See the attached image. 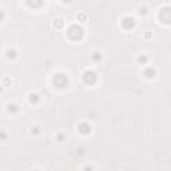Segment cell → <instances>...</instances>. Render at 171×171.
<instances>
[{"instance_id":"6da1fadb","label":"cell","mask_w":171,"mask_h":171,"mask_svg":"<svg viewBox=\"0 0 171 171\" xmlns=\"http://www.w3.org/2000/svg\"><path fill=\"white\" fill-rule=\"evenodd\" d=\"M51 82L56 90H66L70 86V78L66 72H56L52 76Z\"/></svg>"},{"instance_id":"7a4b0ae2","label":"cell","mask_w":171,"mask_h":171,"mask_svg":"<svg viewBox=\"0 0 171 171\" xmlns=\"http://www.w3.org/2000/svg\"><path fill=\"white\" fill-rule=\"evenodd\" d=\"M67 38L70 40H72V42H79V40L83 39V36H84V29H83V27L80 24H71L67 28Z\"/></svg>"},{"instance_id":"3957f363","label":"cell","mask_w":171,"mask_h":171,"mask_svg":"<svg viewBox=\"0 0 171 171\" xmlns=\"http://www.w3.org/2000/svg\"><path fill=\"white\" fill-rule=\"evenodd\" d=\"M82 80H83L84 84L92 86V84H95V83L98 82V74H96L95 71H92V70H87V71L83 72Z\"/></svg>"},{"instance_id":"277c9868","label":"cell","mask_w":171,"mask_h":171,"mask_svg":"<svg viewBox=\"0 0 171 171\" xmlns=\"http://www.w3.org/2000/svg\"><path fill=\"white\" fill-rule=\"evenodd\" d=\"M159 19H160V22H163L165 24H170V22H171V11H170V7H165V8L160 9V12H159Z\"/></svg>"},{"instance_id":"5b68a950","label":"cell","mask_w":171,"mask_h":171,"mask_svg":"<svg viewBox=\"0 0 171 171\" xmlns=\"http://www.w3.org/2000/svg\"><path fill=\"white\" fill-rule=\"evenodd\" d=\"M120 23H122V27H123V28H125V29H128V31H130V29H132L134 27L136 26L135 19H134L132 16H130V15L125 16V18L122 19V22H120Z\"/></svg>"},{"instance_id":"8992f818","label":"cell","mask_w":171,"mask_h":171,"mask_svg":"<svg viewBox=\"0 0 171 171\" xmlns=\"http://www.w3.org/2000/svg\"><path fill=\"white\" fill-rule=\"evenodd\" d=\"M78 131L82 134V135H88V134L92 131V128L87 122H82V123H79V126H78Z\"/></svg>"},{"instance_id":"52a82bcc","label":"cell","mask_w":171,"mask_h":171,"mask_svg":"<svg viewBox=\"0 0 171 171\" xmlns=\"http://www.w3.org/2000/svg\"><path fill=\"white\" fill-rule=\"evenodd\" d=\"M143 75H145L146 79H154L156 75V71L154 67H147V68L145 70V72H143Z\"/></svg>"},{"instance_id":"ba28073f","label":"cell","mask_w":171,"mask_h":171,"mask_svg":"<svg viewBox=\"0 0 171 171\" xmlns=\"http://www.w3.org/2000/svg\"><path fill=\"white\" fill-rule=\"evenodd\" d=\"M16 56H18V51H16L15 48H7L5 50V58L8 60L16 59Z\"/></svg>"},{"instance_id":"9c48e42d","label":"cell","mask_w":171,"mask_h":171,"mask_svg":"<svg viewBox=\"0 0 171 171\" xmlns=\"http://www.w3.org/2000/svg\"><path fill=\"white\" fill-rule=\"evenodd\" d=\"M7 111H8V114L15 115V114L19 112V106L16 104V103H8V106H7Z\"/></svg>"},{"instance_id":"30bf717a","label":"cell","mask_w":171,"mask_h":171,"mask_svg":"<svg viewBox=\"0 0 171 171\" xmlns=\"http://www.w3.org/2000/svg\"><path fill=\"white\" fill-rule=\"evenodd\" d=\"M28 100H29V103H32V104H38V103L40 102V95L36 92H31L28 95Z\"/></svg>"},{"instance_id":"8fae6325","label":"cell","mask_w":171,"mask_h":171,"mask_svg":"<svg viewBox=\"0 0 171 171\" xmlns=\"http://www.w3.org/2000/svg\"><path fill=\"white\" fill-rule=\"evenodd\" d=\"M102 59H103V56H102V53H100V52H94L92 55H91V60H92L94 63L102 62Z\"/></svg>"},{"instance_id":"7c38bea8","label":"cell","mask_w":171,"mask_h":171,"mask_svg":"<svg viewBox=\"0 0 171 171\" xmlns=\"http://www.w3.org/2000/svg\"><path fill=\"white\" fill-rule=\"evenodd\" d=\"M53 27H55V28H63V27H64V20L60 19V18L55 19L53 20Z\"/></svg>"},{"instance_id":"4fadbf2b","label":"cell","mask_w":171,"mask_h":171,"mask_svg":"<svg viewBox=\"0 0 171 171\" xmlns=\"http://www.w3.org/2000/svg\"><path fill=\"white\" fill-rule=\"evenodd\" d=\"M136 60H138L139 64H146V63L149 62V58H147L146 55H139V56H138V59H136Z\"/></svg>"},{"instance_id":"5bb4252c","label":"cell","mask_w":171,"mask_h":171,"mask_svg":"<svg viewBox=\"0 0 171 171\" xmlns=\"http://www.w3.org/2000/svg\"><path fill=\"white\" fill-rule=\"evenodd\" d=\"M31 134L32 135H40V134H42V128H40V126H33L31 128Z\"/></svg>"},{"instance_id":"9a60e30c","label":"cell","mask_w":171,"mask_h":171,"mask_svg":"<svg viewBox=\"0 0 171 171\" xmlns=\"http://www.w3.org/2000/svg\"><path fill=\"white\" fill-rule=\"evenodd\" d=\"M27 5H29V7H32V8H38V7H42V5H44V3L43 2H38V3H31V2H27Z\"/></svg>"},{"instance_id":"2e32d148","label":"cell","mask_w":171,"mask_h":171,"mask_svg":"<svg viewBox=\"0 0 171 171\" xmlns=\"http://www.w3.org/2000/svg\"><path fill=\"white\" fill-rule=\"evenodd\" d=\"M76 19H78V22H79V23H84L86 20H87V15H86V13H79L78 18H76Z\"/></svg>"},{"instance_id":"e0dca14e","label":"cell","mask_w":171,"mask_h":171,"mask_svg":"<svg viewBox=\"0 0 171 171\" xmlns=\"http://www.w3.org/2000/svg\"><path fill=\"white\" fill-rule=\"evenodd\" d=\"M7 138H8V134L5 131H0V140H5Z\"/></svg>"},{"instance_id":"ac0fdd59","label":"cell","mask_w":171,"mask_h":171,"mask_svg":"<svg viewBox=\"0 0 171 171\" xmlns=\"http://www.w3.org/2000/svg\"><path fill=\"white\" fill-rule=\"evenodd\" d=\"M56 138H58V142H63V140L66 139V135L63 132H60V134H58V136H56Z\"/></svg>"},{"instance_id":"d6986e66","label":"cell","mask_w":171,"mask_h":171,"mask_svg":"<svg viewBox=\"0 0 171 171\" xmlns=\"http://www.w3.org/2000/svg\"><path fill=\"white\" fill-rule=\"evenodd\" d=\"M9 83H11V79H9V78H4V79H3V83H2V86H8L9 84Z\"/></svg>"},{"instance_id":"ffe728a7","label":"cell","mask_w":171,"mask_h":171,"mask_svg":"<svg viewBox=\"0 0 171 171\" xmlns=\"http://www.w3.org/2000/svg\"><path fill=\"white\" fill-rule=\"evenodd\" d=\"M139 13L140 15H147V7H142V8H139Z\"/></svg>"},{"instance_id":"44dd1931","label":"cell","mask_w":171,"mask_h":171,"mask_svg":"<svg viewBox=\"0 0 171 171\" xmlns=\"http://www.w3.org/2000/svg\"><path fill=\"white\" fill-rule=\"evenodd\" d=\"M4 18H5V12L3 11L2 8H0V22H3V20H4Z\"/></svg>"},{"instance_id":"7402d4cb","label":"cell","mask_w":171,"mask_h":171,"mask_svg":"<svg viewBox=\"0 0 171 171\" xmlns=\"http://www.w3.org/2000/svg\"><path fill=\"white\" fill-rule=\"evenodd\" d=\"M151 36H152V33H151V32H149V31H147V32L145 33V38H146V39H151Z\"/></svg>"},{"instance_id":"603a6c76","label":"cell","mask_w":171,"mask_h":171,"mask_svg":"<svg viewBox=\"0 0 171 171\" xmlns=\"http://www.w3.org/2000/svg\"><path fill=\"white\" fill-rule=\"evenodd\" d=\"M83 171H94V169L91 166H87V167H84V169H83Z\"/></svg>"},{"instance_id":"cb8c5ba5","label":"cell","mask_w":171,"mask_h":171,"mask_svg":"<svg viewBox=\"0 0 171 171\" xmlns=\"http://www.w3.org/2000/svg\"><path fill=\"white\" fill-rule=\"evenodd\" d=\"M2 91H3V86L0 84V92H2Z\"/></svg>"},{"instance_id":"d4e9b609","label":"cell","mask_w":171,"mask_h":171,"mask_svg":"<svg viewBox=\"0 0 171 171\" xmlns=\"http://www.w3.org/2000/svg\"><path fill=\"white\" fill-rule=\"evenodd\" d=\"M31 171H40V170H38V169H33V170H31Z\"/></svg>"}]
</instances>
